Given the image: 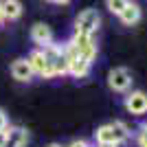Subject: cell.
Here are the masks:
<instances>
[{"instance_id": "30bf717a", "label": "cell", "mask_w": 147, "mask_h": 147, "mask_svg": "<svg viewBox=\"0 0 147 147\" xmlns=\"http://www.w3.org/2000/svg\"><path fill=\"white\" fill-rule=\"evenodd\" d=\"M26 61H29V66H31V70H33V75L44 77V73H46V59H44L42 51H40V49L31 51V55L26 57Z\"/></svg>"}, {"instance_id": "3957f363", "label": "cell", "mask_w": 147, "mask_h": 147, "mask_svg": "<svg viewBox=\"0 0 147 147\" xmlns=\"http://www.w3.org/2000/svg\"><path fill=\"white\" fill-rule=\"evenodd\" d=\"M108 86L114 92H121V94L129 92V88H132V73L123 66L112 68L110 73H108Z\"/></svg>"}, {"instance_id": "ffe728a7", "label": "cell", "mask_w": 147, "mask_h": 147, "mask_svg": "<svg viewBox=\"0 0 147 147\" xmlns=\"http://www.w3.org/2000/svg\"><path fill=\"white\" fill-rule=\"evenodd\" d=\"M46 147H64V145H59V143H51V145H46Z\"/></svg>"}, {"instance_id": "7a4b0ae2", "label": "cell", "mask_w": 147, "mask_h": 147, "mask_svg": "<svg viewBox=\"0 0 147 147\" xmlns=\"http://www.w3.org/2000/svg\"><path fill=\"white\" fill-rule=\"evenodd\" d=\"M70 46H73V51L77 53V57H84V59H88L92 64L94 61V57H97V44L92 42V35H81V33H75L73 40H70Z\"/></svg>"}, {"instance_id": "9a60e30c", "label": "cell", "mask_w": 147, "mask_h": 147, "mask_svg": "<svg viewBox=\"0 0 147 147\" xmlns=\"http://www.w3.org/2000/svg\"><path fill=\"white\" fill-rule=\"evenodd\" d=\"M7 127H9V119H7L5 110L0 108V129H7Z\"/></svg>"}, {"instance_id": "d6986e66", "label": "cell", "mask_w": 147, "mask_h": 147, "mask_svg": "<svg viewBox=\"0 0 147 147\" xmlns=\"http://www.w3.org/2000/svg\"><path fill=\"white\" fill-rule=\"evenodd\" d=\"M5 22V13H2V9H0V24Z\"/></svg>"}, {"instance_id": "7c38bea8", "label": "cell", "mask_w": 147, "mask_h": 147, "mask_svg": "<svg viewBox=\"0 0 147 147\" xmlns=\"http://www.w3.org/2000/svg\"><path fill=\"white\" fill-rule=\"evenodd\" d=\"M110 127H112V134H114V143H117V145H123V143L129 141L132 132H129V127L123 121H112Z\"/></svg>"}, {"instance_id": "5bb4252c", "label": "cell", "mask_w": 147, "mask_h": 147, "mask_svg": "<svg viewBox=\"0 0 147 147\" xmlns=\"http://www.w3.org/2000/svg\"><path fill=\"white\" fill-rule=\"evenodd\" d=\"M136 143H138V147H147V129L138 127V132H136Z\"/></svg>"}, {"instance_id": "ba28073f", "label": "cell", "mask_w": 147, "mask_h": 147, "mask_svg": "<svg viewBox=\"0 0 147 147\" xmlns=\"http://www.w3.org/2000/svg\"><path fill=\"white\" fill-rule=\"evenodd\" d=\"M119 20H121V24L125 26H134L138 20H141V7L136 5V2H127L125 9L119 13Z\"/></svg>"}, {"instance_id": "5b68a950", "label": "cell", "mask_w": 147, "mask_h": 147, "mask_svg": "<svg viewBox=\"0 0 147 147\" xmlns=\"http://www.w3.org/2000/svg\"><path fill=\"white\" fill-rule=\"evenodd\" d=\"M29 143V132L20 125H9L7 127V141H5V147H26Z\"/></svg>"}, {"instance_id": "52a82bcc", "label": "cell", "mask_w": 147, "mask_h": 147, "mask_svg": "<svg viewBox=\"0 0 147 147\" xmlns=\"http://www.w3.org/2000/svg\"><path fill=\"white\" fill-rule=\"evenodd\" d=\"M11 75L16 81H22V84H26V81L33 79V70H31L29 61L26 59H16L11 64Z\"/></svg>"}, {"instance_id": "e0dca14e", "label": "cell", "mask_w": 147, "mask_h": 147, "mask_svg": "<svg viewBox=\"0 0 147 147\" xmlns=\"http://www.w3.org/2000/svg\"><path fill=\"white\" fill-rule=\"evenodd\" d=\"M5 141H7V129H0V147H5Z\"/></svg>"}, {"instance_id": "ac0fdd59", "label": "cell", "mask_w": 147, "mask_h": 147, "mask_svg": "<svg viewBox=\"0 0 147 147\" xmlns=\"http://www.w3.org/2000/svg\"><path fill=\"white\" fill-rule=\"evenodd\" d=\"M49 2H55V5H68L70 0H49Z\"/></svg>"}, {"instance_id": "4fadbf2b", "label": "cell", "mask_w": 147, "mask_h": 147, "mask_svg": "<svg viewBox=\"0 0 147 147\" xmlns=\"http://www.w3.org/2000/svg\"><path fill=\"white\" fill-rule=\"evenodd\" d=\"M129 0H105V5H108V9H110L114 16H119V13L125 9V5H127Z\"/></svg>"}, {"instance_id": "9c48e42d", "label": "cell", "mask_w": 147, "mask_h": 147, "mask_svg": "<svg viewBox=\"0 0 147 147\" xmlns=\"http://www.w3.org/2000/svg\"><path fill=\"white\" fill-rule=\"evenodd\" d=\"M90 68H92V64L88 59H84V57H75V59L68 64V75H73V77L81 79V77H88Z\"/></svg>"}, {"instance_id": "8992f818", "label": "cell", "mask_w": 147, "mask_h": 147, "mask_svg": "<svg viewBox=\"0 0 147 147\" xmlns=\"http://www.w3.org/2000/svg\"><path fill=\"white\" fill-rule=\"evenodd\" d=\"M31 40L42 49V46H46V44H53V31H51L49 24L37 22V24L31 26Z\"/></svg>"}, {"instance_id": "44dd1931", "label": "cell", "mask_w": 147, "mask_h": 147, "mask_svg": "<svg viewBox=\"0 0 147 147\" xmlns=\"http://www.w3.org/2000/svg\"><path fill=\"white\" fill-rule=\"evenodd\" d=\"M141 129H147V121H145V123H143V125H141Z\"/></svg>"}, {"instance_id": "2e32d148", "label": "cell", "mask_w": 147, "mask_h": 147, "mask_svg": "<svg viewBox=\"0 0 147 147\" xmlns=\"http://www.w3.org/2000/svg\"><path fill=\"white\" fill-rule=\"evenodd\" d=\"M66 147H92L88 141H84V138H77V141H73L70 145H66Z\"/></svg>"}, {"instance_id": "8fae6325", "label": "cell", "mask_w": 147, "mask_h": 147, "mask_svg": "<svg viewBox=\"0 0 147 147\" xmlns=\"http://www.w3.org/2000/svg\"><path fill=\"white\" fill-rule=\"evenodd\" d=\"M0 9L5 13V20H18L22 16V2L20 0H0Z\"/></svg>"}, {"instance_id": "7402d4cb", "label": "cell", "mask_w": 147, "mask_h": 147, "mask_svg": "<svg viewBox=\"0 0 147 147\" xmlns=\"http://www.w3.org/2000/svg\"><path fill=\"white\" fill-rule=\"evenodd\" d=\"M97 147H117V145H97Z\"/></svg>"}, {"instance_id": "6da1fadb", "label": "cell", "mask_w": 147, "mask_h": 147, "mask_svg": "<svg viewBox=\"0 0 147 147\" xmlns=\"http://www.w3.org/2000/svg\"><path fill=\"white\" fill-rule=\"evenodd\" d=\"M101 24V16L97 13V9H84L75 20V33L81 35H92Z\"/></svg>"}, {"instance_id": "277c9868", "label": "cell", "mask_w": 147, "mask_h": 147, "mask_svg": "<svg viewBox=\"0 0 147 147\" xmlns=\"http://www.w3.org/2000/svg\"><path fill=\"white\" fill-rule=\"evenodd\" d=\"M123 105H125V110H127L129 114H134V117H143V114H147V94L143 90L125 92Z\"/></svg>"}]
</instances>
